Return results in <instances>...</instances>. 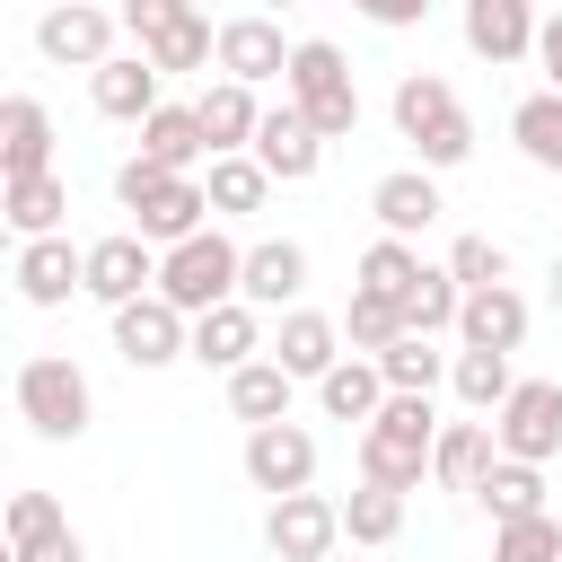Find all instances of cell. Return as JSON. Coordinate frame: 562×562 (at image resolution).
<instances>
[{"label":"cell","mask_w":562,"mask_h":562,"mask_svg":"<svg viewBox=\"0 0 562 562\" xmlns=\"http://www.w3.org/2000/svg\"><path fill=\"white\" fill-rule=\"evenodd\" d=\"M114 202L132 211V237H149L158 255H176L184 237H202V228H211V220H202V211H211L202 176H167V167H149L140 149L114 167Z\"/></svg>","instance_id":"obj_1"},{"label":"cell","mask_w":562,"mask_h":562,"mask_svg":"<svg viewBox=\"0 0 562 562\" xmlns=\"http://www.w3.org/2000/svg\"><path fill=\"white\" fill-rule=\"evenodd\" d=\"M439 413H430V395H386V413L360 430V483H378V492H413L422 474H430V457H439Z\"/></svg>","instance_id":"obj_2"},{"label":"cell","mask_w":562,"mask_h":562,"mask_svg":"<svg viewBox=\"0 0 562 562\" xmlns=\"http://www.w3.org/2000/svg\"><path fill=\"white\" fill-rule=\"evenodd\" d=\"M395 132L422 149L430 176L474 158V114H465V97H457L439 70H404V79H395Z\"/></svg>","instance_id":"obj_3"},{"label":"cell","mask_w":562,"mask_h":562,"mask_svg":"<svg viewBox=\"0 0 562 562\" xmlns=\"http://www.w3.org/2000/svg\"><path fill=\"white\" fill-rule=\"evenodd\" d=\"M281 97H290V105L316 123V140H351V132H360V79H351L342 44H325V35H299Z\"/></svg>","instance_id":"obj_4"},{"label":"cell","mask_w":562,"mask_h":562,"mask_svg":"<svg viewBox=\"0 0 562 562\" xmlns=\"http://www.w3.org/2000/svg\"><path fill=\"white\" fill-rule=\"evenodd\" d=\"M237 281H246V246H237V237H220V228L184 237V246L158 263V299H167L176 316H211V307H228V299H237Z\"/></svg>","instance_id":"obj_5"},{"label":"cell","mask_w":562,"mask_h":562,"mask_svg":"<svg viewBox=\"0 0 562 562\" xmlns=\"http://www.w3.org/2000/svg\"><path fill=\"white\" fill-rule=\"evenodd\" d=\"M18 422H26L35 439H79V430L97 422L88 369H79L70 351H35V360L18 369Z\"/></svg>","instance_id":"obj_6"},{"label":"cell","mask_w":562,"mask_h":562,"mask_svg":"<svg viewBox=\"0 0 562 562\" xmlns=\"http://www.w3.org/2000/svg\"><path fill=\"white\" fill-rule=\"evenodd\" d=\"M123 35L140 44V61H158V79H167V70H202V61H220V26L193 18L184 0H132V9H123Z\"/></svg>","instance_id":"obj_7"},{"label":"cell","mask_w":562,"mask_h":562,"mask_svg":"<svg viewBox=\"0 0 562 562\" xmlns=\"http://www.w3.org/2000/svg\"><path fill=\"white\" fill-rule=\"evenodd\" d=\"M492 439H501V457H518V465L562 457V386H553V378H518V395L492 413Z\"/></svg>","instance_id":"obj_8"},{"label":"cell","mask_w":562,"mask_h":562,"mask_svg":"<svg viewBox=\"0 0 562 562\" xmlns=\"http://www.w3.org/2000/svg\"><path fill=\"white\" fill-rule=\"evenodd\" d=\"M114 9H88V0H70V9H44L35 18V44H44V61H61V70H105L114 61Z\"/></svg>","instance_id":"obj_9"},{"label":"cell","mask_w":562,"mask_h":562,"mask_svg":"<svg viewBox=\"0 0 562 562\" xmlns=\"http://www.w3.org/2000/svg\"><path fill=\"white\" fill-rule=\"evenodd\" d=\"M114 351H123L132 369H167V360H193V316H176V307L149 290V299H132V307H114Z\"/></svg>","instance_id":"obj_10"},{"label":"cell","mask_w":562,"mask_h":562,"mask_svg":"<svg viewBox=\"0 0 562 562\" xmlns=\"http://www.w3.org/2000/svg\"><path fill=\"white\" fill-rule=\"evenodd\" d=\"M290 35L272 26V18H255V9H237V18H220V79H237V88H263V79H290Z\"/></svg>","instance_id":"obj_11"},{"label":"cell","mask_w":562,"mask_h":562,"mask_svg":"<svg viewBox=\"0 0 562 562\" xmlns=\"http://www.w3.org/2000/svg\"><path fill=\"white\" fill-rule=\"evenodd\" d=\"M158 246L149 237H132V228H114V237H97L88 246V299H105V307H132V299H149L158 290Z\"/></svg>","instance_id":"obj_12"},{"label":"cell","mask_w":562,"mask_h":562,"mask_svg":"<svg viewBox=\"0 0 562 562\" xmlns=\"http://www.w3.org/2000/svg\"><path fill=\"white\" fill-rule=\"evenodd\" d=\"M246 483L272 492V501H299L316 483V439L299 422H272V430H246Z\"/></svg>","instance_id":"obj_13"},{"label":"cell","mask_w":562,"mask_h":562,"mask_svg":"<svg viewBox=\"0 0 562 562\" xmlns=\"http://www.w3.org/2000/svg\"><path fill=\"white\" fill-rule=\"evenodd\" d=\"M263 544H272L281 562H334V544H342V501H325V492L272 501V518H263Z\"/></svg>","instance_id":"obj_14"},{"label":"cell","mask_w":562,"mask_h":562,"mask_svg":"<svg viewBox=\"0 0 562 562\" xmlns=\"http://www.w3.org/2000/svg\"><path fill=\"white\" fill-rule=\"evenodd\" d=\"M272 184H307L316 167H325V140H316V123L281 97V105H263V132H255V149H246Z\"/></svg>","instance_id":"obj_15"},{"label":"cell","mask_w":562,"mask_h":562,"mask_svg":"<svg viewBox=\"0 0 562 562\" xmlns=\"http://www.w3.org/2000/svg\"><path fill=\"white\" fill-rule=\"evenodd\" d=\"M299 290H307V246L299 237H263V246H246V281H237V299L255 307V316H290L299 307Z\"/></svg>","instance_id":"obj_16"},{"label":"cell","mask_w":562,"mask_h":562,"mask_svg":"<svg viewBox=\"0 0 562 562\" xmlns=\"http://www.w3.org/2000/svg\"><path fill=\"white\" fill-rule=\"evenodd\" d=\"M18 299L26 307H61L70 290H88V246H70V237H35V246H18Z\"/></svg>","instance_id":"obj_17"},{"label":"cell","mask_w":562,"mask_h":562,"mask_svg":"<svg viewBox=\"0 0 562 562\" xmlns=\"http://www.w3.org/2000/svg\"><path fill=\"white\" fill-rule=\"evenodd\" d=\"M193 114H202L211 158H246V149H255V132H263V97H255V88H237V79H211V88L193 97Z\"/></svg>","instance_id":"obj_18"},{"label":"cell","mask_w":562,"mask_h":562,"mask_svg":"<svg viewBox=\"0 0 562 562\" xmlns=\"http://www.w3.org/2000/svg\"><path fill=\"white\" fill-rule=\"evenodd\" d=\"M53 176V114L35 97H0V184Z\"/></svg>","instance_id":"obj_19"},{"label":"cell","mask_w":562,"mask_h":562,"mask_svg":"<svg viewBox=\"0 0 562 562\" xmlns=\"http://www.w3.org/2000/svg\"><path fill=\"white\" fill-rule=\"evenodd\" d=\"M369 211H378V237H422L430 220H439V176L430 167H395V176H378L369 184Z\"/></svg>","instance_id":"obj_20"},{"label":"cell","mask_w":562,"mask_h":562,"mask_svg":"<svg viewBox=\"0 0 562 562\" xmlns=\"http://www.w3.org/2000/svg\"><path fill=\"white\" fill-rule=\"evenodd\" d=\"M272 360H281L290 378H316V386H325V378H334L351 351H342V325H334V316L290 307V316H281V334H272Z\"/></svg>","instance_id":"obj_21"},{"label":"cell","mask_w":562,"mask_h":562,"mask_svg":"<svg viewBox=\"0 0 562 562\" xmlns=\"http://www.w3.org/2000/svg\"><path fill=\"white\" fill-rule=\"evenodd\" d=\"M193 360L202 369H246V360H263V316L246 307V299H228V307H211V316H193Z\"/></svg>","instance_id":"obj_22"},{"label":"cell","mask_w":562,"mask_h":562,"mask_svg":"<svg viewBox=\"0 0 562 562\" xmlns=\"http://www.w3.org/2000/svg\"><path fill=\"white\" fill-rule=\"evenodd\" d=\"M536 9L527 0H465V44L483 53V61H527L536 53Z\"/></svg>","instance_id":"obj_23"},{"label":"cell","mask_w":562,"mask_h":562,"mask_svg":"<svg viewBox=\"0 0 562 562\" xmlns=\"http://www.w3.org/2000/svg\"><path fill=\"white\" fill-rule=\"evenodd\" d=\"M88 97H97V114L105 123H149L167 97H158V61H140V53H114L97 79H88Z\"/></svg>","instance_id":"obj_24"},{"label":"cell","mask_w":562,"mask_h":562,"mask_svg":"<svg viewBox=\"0 0 562 562\" xmlns=\"http://www.w3.org/2000/svg\"><path fill=\"white\" fill-rule=\"evenodd\" d=\"M492 465H501V439H492V422H448V430H439V457H430V483L474 501Z\"/></svg>","instance_id":"obj_25"},{"label":"cell","mask_w":562,"mask_h":562,"mask_svg":"<svg viewBox=\"0 0 562 562\" xmlns=\"http://www.w3.org/2000/svg\"><path fill=\"white\" fill-rule=\"evenodd\" d=\"M527 342V299L518 290H483V299H465V316H457V351H518Z\"/></svg>","instance_id":"obj_26"},{"label":"cell","mask_w":562,"mask_h":562,"mask_svg":"<svg viewBox=\"0 0 562 562\" xmlns=\"http://www.w3.org/2000/svg\"><path fill=\"white\" fill-rule=\"evenodd\" d=\"M140 158H149V167H167V176H193V167L211 158L202 114H193V105H158V114L140 123Z\"/></svg>","instance_id":"obj_27"},{"label":"cell","mask_w":562,"mask_h":562,"mask_svg":"<svg viewBox=\"0 0 562 562\" xmlns=\"http://www.w3.org/2000/svg\"><path fill=\"white\" fill-rule=\"evenodd\" d=\"M290 386H299V378L263 351V360H246V369L228 378V413H237L246 430H272V422H290Z\"/></svg>","instance_id":"obj_28"},{"label":"cell","mask_w":562,"mask_h":562,"mask_svg":"<svg viewBox=\"0 0 562 562\" xmlns=\"http://www.w3.org/2000/svg\"><path fill=\"white\" fill-rule=\"evenodd\" d=\"M0 211L9 228L35 246V237H61V211H70V184L61 176H26V184H0Z\"/></svg>","instance_id":"obj_29"},{"label":"cell","mask_w":562,"mask_h":562,"mask_svg":"<svg viewBox=\"0 0 562 562\" xmlns=\"http://www.w3.org/2000/svg\"><path fill=\"white\" fill-rule=\"evenodd\" d=\"M316 404H325L334 422H360V430H369V422L386 413V378H378V360H360V351H351V360L316 386Z\"/></svg>","instance_id":"obj_30"},{"label":"cell","mask_w":562,"mask_h":562,"mask_svg":"<svg viewBox=\"0 0 562 562\" xmlns=\"http://www.w3.org/2000/svg\"><path fill=\"white\" fill-rule=\"evenodd\" d=\"M483 509H492V527H518V518H544V465H518V457H501L492 474H483V492H474Z\"/></svg>","instance_id":"obj_31"},{"label":"cell","mask_w":562,"mask_h":562,"mask_svg":"<svg viewBox=\"0 0 562 562\" xmlns=\"http://www.w3.org/2000/svg\"><path fill=\"white\" fill-rule=\"evenodd\" d=\"M509 140L527 149V167H544V176H562V97H553V88H536V97H518V105H509Z\"/></svg>","instance_id":"obj_32"},{"label":"cell","mask_w":562,"mask_h":562,"mask_svg":"<svg viewBox=\"0 0 562 562\" xmlns=\"http://www.w3.org/2000/svg\"><path fill=\"white\" fill-rule=\"evenodd\" d=\"M395 316H404V334H422V342H430V334H457V316H465V290L448 281V263H430V272L404 290V307H395Z\"/></svg>","instance_id":"obj_33"},{"label":"cell","mask_w":562,"mask_h":562,"mask_svg":"<svg viewBox=\"0 0 562 562\" xmlns=\"http://www.w3.org/2000/svg\"><path fill=\"white\" fill-rule=\"evenodd\" d=\"M202 193H211V220H255V211H263V193H272V176H263L255 158H211Z\"/></svg>","instance_id":"obj_34"},{"label":"cell","mask_w":562,"mask_h":562,"mask_svg":"<svg viewBox=\"0 0 562 562\" xmlns=\"http://www.w3.org/2000/svg\"><path fill=\"white\" fill-rule=\"evenodd\" d=\"M422 272H430V263H422V255H413L404 237H378V246L360 255V281H351V290H369V299H386V307H404V290H413Z\"/></svg>","instance_id":"obj_35"},{"label":"cell","mask_w":562,"mask_h":562,"mask_svg":"<svg viewBox=\"0 0 562 562\" xmlns=\"http://www.w3.org/2000/svg\"><path fill=\"white\" fill-rule=\"evenodd\" d=\"M448 369H457V360H448V351H430L422 334H404L395 351H378V378H386V395H430Z\"/></svg>","instance_id":"obj_36"},{"label":"cell","mask_w":562,"mask_h":562,"mask_svg":"<svg viewBox=\"0 0 562 562\" xmlns=\"http://www.w3.org/2000/svg\"><path fill=\"white\" fill-rule=\"evenodd\" d=\"M448 386L465 395V413H501V404L518 395V378H509V360H501V351H457Z\"/></svg>","instance_id":"obj_37"},{"label":"cell","mask_w":562,"mask_h":562,"mask_svg":"<svg viewBox=\"0 0 562 562\" xmlns=\"http://www.w3.org/2000/svg\"><path fill=\"white\" fill-rule=\"evenodd\" d=\"M448 281H457L465 299H483V290H509V255H501L483 228H465V237L448 246Z\"/></svg>","instance_id":"obj_38"},{"label":"cell","mask_w":562,"mask_h":562,"mask_svg":"<svg viewBox=\"0 0 562 562\" xmlns=\"http://www.w3.org/2000/svg\"><path fill=\"white\" fill-rule=\"evenodd\" d=\"M342 536H351V544H395V536H404V492L360 483V492L342 501Z\"/></svg>","instance_id":"obj_39"},{"label":"cell","mask_w":562,"mask_h":562,"mask_svg":"<svg viewBox=\"0 0 562 562\" xmlns=\"http://www.w3.org/2000/svg\"><path fill=\"white\" fill-rule=\"evenodd\" d=\"M342 342H351L360 360H378V351H395V342H404V316H395L386 299L351 290V307H342Z\"/></svg>","instance_id":"obj_40"},{"label":"cell","mask_w":562,"mask_h":562,"mask_svg":"<svg viewBox=\"0 0 562 562\" xmlns=\"http://www.w3.org/2000/svg\"><path fill=\"white\" fill-rule=\"evenodd\" d=\"M492 562H562L553 509H544V518H518V527H492Z\"/></svg>","instance_id":"obj_41"},{"label":"cell","mask_w":562,"mask_h":562,"mask_svg":"<svg viewBox=\"0 0 562 562\" xmlns=\"http://www.w3.org/2000/svg\"><path fill=\"white\" fill-rule=\"evenodd\" d=\"M53 527H70L53 492H9V553H18V544H35V536H53Z\"/></svg>","instance_id":"obj_42"},{"label":"cell","mask_w":562,"mask_h":562,"mask_svg":"<svg viewBox=\"0 0 562 562\" xmlns=\"http://www.w3.org/2000/svg\"><path fill=\"white\" fill-rule=\"evenodd\" d=\"M9 562H79V536H70V527H53V536H35V544H18Z\"/></svg>","instance_id":"obj_43"},{"label":"cell","mask_w":562,"mask_h":562,"mask_svg":"<svg viewBox=\"0 0 562 562\" xmlns=\"http://www.w3.org/2000/svg\"><path fill=\"white\" fill-rule=\"evenodd\" d=\"M536 61H544V88L562 97V9H553V18L536 26Z\"/></svg>","instance_id":"obj_44"},{"label":"cell","mask_w":562,"mask_h":562,"mask_svg":"<svg viewBox=\"0 0 562 562\" xmlns=\"http://www.w3.org/2000/svg\"><path fill=\"white\" fill-rule=\"evenodd\" d=\"M369 18H378V26H413V18H422V0H369Z\"/></svg>","instance_id":"obj_45"},{"label":"cell","mask_w":562,"mask_h":562,"mask_svg":"<svg viewBox=\"0 0 562 562\" xmlns=\"http://www.w3.org/2000/svg\"><path fill=\"white\" fill-rule=\"evenodd\" d=\"M553 307H562V255H553Z\"/></svg>","instance_id":"obj_46"}]
</instances>
